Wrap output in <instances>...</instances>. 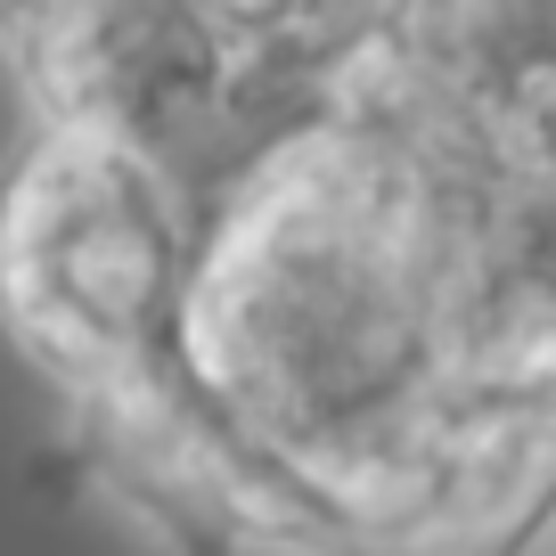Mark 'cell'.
I'll return each instance as SVG.
<instances>
[{
    "label": "cell",
    "mask_w": 556,
    "mask_h": 556,
    "mask_svg": "<svg viewBox=\"0 0 556 556\" xmlns=\"http://www.w3.org/2000/svg\"><path fill=\"white\" fill-rule=\"evenodd\" d=\"M74 9H83V0H0V50L25 58L41 34H50V25H66Z\"/></svg>",
    "instance_id": "1"
}]
</instances>
